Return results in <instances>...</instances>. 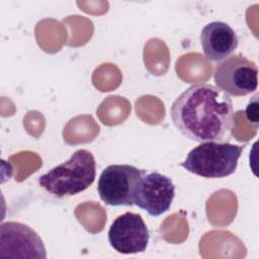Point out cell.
<instances>
[{
    "mask_svg": "<svg viewBox=\"0 0 259 259\" xmlns=\"http://www.w3.org/2000/svg\"><path fill=\"white\" fill-rule=\"evenodd\" d=\"M175 127L187 139L228 143L235 125L231 97L211 84H194L184 90L170 109Z\"/></svg>",
    "mask_w": 259,
    "mask_h": 259,
    "instance_id": "obj_1",
    "label": "cell"
},
{
    "mask_svg": "<svg viewBox=\"0 0 259 259\" xmlns=\"http://www.w3.org/2000/svg\"><path fill=\"white\" fill-rule=\"evenodd\" d=\"M96 162L86 149L75 151L69 160L52 168L38 178V184L47 192L62 198L86 190L95 180Z\"/></svg>",
    "mask_w": 259,
    "mask_h": 259,
    "instance_id": "obj_2",
    "label": "cell"
},
{
    "mask_svg": "<svg viewBox=\"0 0 259 259\" xmlns=\"http://www.w3.org/2000/svg\"><path fill=\"white\" fill-rule=\"evenodd\" d=\"M245 146L202 142L187 154L180 165L188 172L204 178H224L236 171Z\"/></svg>",
    "mask_w": 259,
    "mask_h": 259,
    "instance_id": "obj_3",
    "label": "cell"
},
{
    "mask_svg": "<svg viewBox=\"0 0 259 259\" xmlns=\"http://www.w3.org/2000/svg\"><path fill=\"white\" fill-rule=\"evenodd\" d=\"M142 169L127 164L107 166L100 174L97 184L100 199L107 205L133 206Z\"/></svg>",
    "mask_w": 259,
    "mask_h": 259,
    "instance_id": "obj_4",
    "label": "cell"
},
{
    "mask_svg": "<svg viewBox=\"0 0 259 259\" xmlns=\"http://www.w3.org/2000/svg\"><path fill=\"white\" fill-rule=\"evenodd\" d=\"M213 80L217 87L228 95L245 96L257 89L258 68L245 56L234 55L215 66Z\"/></svg>",
    "mask_w": 259,
    "mask_h": 259,
    "instance_id": "obj_5",
    "label": "cell"
},
{
    "mask_svg": "<svg viewBox=\"0 0 259 259\" xmlns=\"http://www.w3.org/2000/svg\"><path fill=\"white\" fill-rule=\"evenodd\" d=\"M175 196L172 179L157 171L142 169L135 194V204L152 217L168 211Z\"/></svg>",
    "mask_w": 259,
    "mask_h": 259,
    "instance_id": "obj_6",
    "label": "cell"
},
{
    "mask_svg": "<svg viewBox=\"0 0 259 259\" xmlns=\"http://www.w3.org/2000/svg\"><path fill=\"white\" fill-rule=\"evenodd\" d=\"M0 257L45 259L47 253L34 230L19 222H6L0 228Z\"/></svg>",
    "mask_w": 259,
    "mask_h": 259,
    "instance_id": "obj_7",
    "label": "cell"
},
{
    "mask_svg": "<svg viewBox=\"0 0 259 259\" xmlns=\"http://www.w3.org/2000/svg\"><path fill=\"white\" fill-rule=\"evenodd\" d=\"M149 240L148 227L139 213L127 211L118 215L108 230L110 246L121 254L144 252L148 247Z\"/></svg>",
    "mask_w": 259,
    "mask_h": 259,
    "instance_id": "obj_8",
    "label": "cell"
},
{
    "mask_svg": "<svg viewBox=\"0 0 259 259\" xmlns=\"http://www.w3.org/2000/svg\"><path fill=\"white\" fill-rule=\"evenodd\" d=\"M200 44L205 57L213 62L229 58L238 48L239 39L235 30L226 22L207 23L200 32Z\"/></svg>",
    "mask_w": 259,
    "mask_h": 259,
    "instance_id": "obj_9",
    "label": "cell"
},
{
    "mask_svg": "<svg viewBox=\"0 0 259 259\" xmlns=\"http://www.w3.org/2000/svg\"><path fill=\"white\" fill-rule=\"evenodd\" d=\"M246 117L250 122L258 124V94H256L253 99L250 100L246 107Z\"/></svg>",
    "mask_w": 259,
    "mask_h": 259,
    "instance_id": "obj_10",
    "label": "cell"
}]
</instances>
